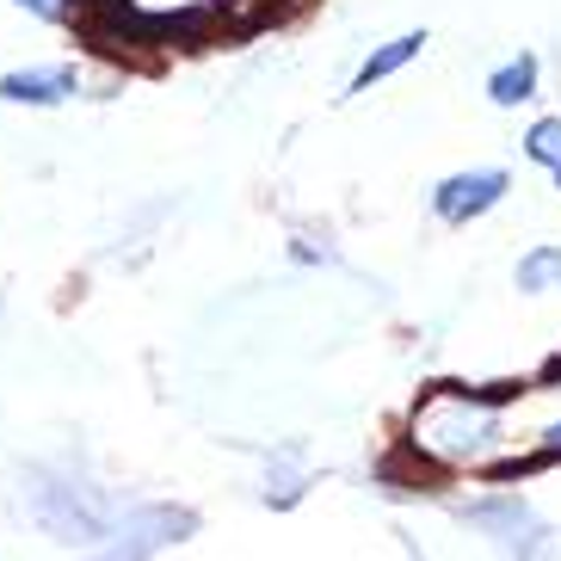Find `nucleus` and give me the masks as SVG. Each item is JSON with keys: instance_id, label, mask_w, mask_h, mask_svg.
I'll list each match as a JSON object with an SVG mask.
<instances>
[{"instance_id": "obj_4", "label": "nucleus", "mask_w": 561, "mask_h": 561, "mask_svg": "<svg viewBox=\"0 0 561 561\" xmlns=\"http://www.w3.org/2000/svg\"><path fill=\"white\" fill-rule=\"evenodd\" d=\"M420 44H426V32H408V37H396V44H382V50L358 68V81H352V87H370V81H382V75H396L401 62L420 56Z\"/></svg>"}, {"instance_id": "obj_7", "label": "nucleus", "mask_w": 561, "mask_h": 561, "mask_svg": "<svg viewBox=\"0 0 561 561\" xmlns=\"http://www.w3.org/2000/svg\"><path fill=\"white\" fill-rule=\"evenodd\" d=\"M25 13H37V19H68L75 13V0H19Z\"/></svg>"}, {"instance_id": "obj_2", "label": "nucleus", "mask_w": 561, "mask_h": 561, "mask_svg": "<svg viewBox=\"0 0 561 561\" xmlns=\"http://www.w3.org/2000/svg\"><path fill=\"white\" fill-rule=\"evenodd\" d=\"M68 93H75V68H68V62H56V68H19V75L0 81V100H13V105H62Z\"/></svg>"}, {"instance_id": "obj_8", "label": "nucleus", "mask_w": 561, "mask_h": 561, "mask_svg": "<svg viewBox=\"0 0 561 561\" xmlns=\"http://www.w3.org/2000/svg\"><path fill=\"white\" fill-rule=\"evenodd\" d=\"M537 457H561V426L543 432V450H537Z\"/></svg>"}, {"instance_id": "obj_6", "label": "nucleus", "mask_w": 561, "mask_h": 561, "mask_svg": "<svg viewBox=\"0 0 561 561\" xmlns=\"http://www.w3.org/2000/svg\"><path fill=\"white\" fill-rule=\"evenodd\" d=\"M561 284V248H537L518 260V290H549Z\"/></svg>"}, {"instance_id": "obj_1", "label": "nucleus", "mask_w": 561, "mask_h": 561, "mask_svg": "<svg viewBox=\"0 0 561 561\" xmlns=\"http://www.w3.org/2000/svg\"><path fill=\"white\" fill-rule=\"evenodd\" d=\"M500 198H506V173L500 167H476V173H457V180L438 185L432 192V210L445 216V222H469V216L494 210Z\"/></svg>"}, {"instance_id": "obj_3", "label": "nucleus", "mask_w": 561, "mask_h": 561, "mask_svg": "<svg viewBox=\"0 0 561 561\" xmlns=\"http://www.w3.org/2000/svg\"><path fill=\"white\" fill-rule=\"evenodd\" d=\"M488 93H494V105H518L537 93V56H512L506 68H500L494 81H488Z\"/></svg>"}, {"instance_id": "obj_5", "label": "nucleus", "mask_w": 561, "mask_h": 561, "mask_svg": "<svg viewBox=\"0 0 561 561\" xmlns=\"http://www.w3.org/2000/svg\"><path fill=\"white\" fill-rule=\"evenodd\" d=\"M525 154H530L537 167H549V180H561V117H543V124H530Z\"/></svg>"}]
</instances>
